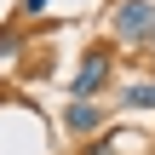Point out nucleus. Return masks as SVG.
Returning <instances> with one entry per match:
<instances>
[{
    "instance_id": "obj_1",
    "label": "nucleus",
    "mask_w": 155,
    "mask_h": 155,
    "mask_svg": "<svg viewBox=\"0 0 155 155\" xmlns=\"http://www.w3.org/2000/svg\"><path fill=\"white\" fill-rule=\"evenodd\" d=\"M109 29H115V40H127V46H150L155 40V6L150 0H115Z\"/></svg>"
},
{
    "instance_id": "obj_2",
    "label": "nucleus",
    "mask_w": 155,
    "mask_h": 155,
    "mask_svg": "<svg viewBox=\"0 0 155 155\" xmlns=\"http://www.w3.org/2000/svg\"><path fill=\"white\" fill-rule=\"evenodd\" d=\"M109 69H115V63H109V46H92V52L81 58V69H75L69 92H75V98H98V92L109 86Z\"/></svg>"
},
{
    "instance_id": "obj_3",
    "label": "nucleus",
    "mask_w": 155,
    "mask_h": 155,
    "mask_svg": "<svg viewBox=\"0 0 155 155\" xmlns=\"http://www.w3.org/2000/svg\"><path fill=\"white\" fill-rule=\"evenodd\" d=\"M104 109H98V98H75L69 109H63V127L75 132V138H92V132H104Z\"/></svg>"
},
{
    "instance_id": "obj_4",
    "label": "nucleus",
    "mask_w": 155,
    "mask_h": 155,
    "mask_svg": "<svg viewBox=\"0 0 155 155\" xmlns=\"http://www.w3.org/2000/svg\"><path fill=\"white\" fill-rule=\"evenodd\" d=\"M121 109H155V81H132L121 92Z\"/></svg>"
},
{
    "instance_id": "obj_5",
    "label": "nucleus",
    "mask_w": 155,
    "mask_h": 155,
    "mask_svg": "<svg viewBox=\"0 0 155 155\" xmlns=\"http://www.w3.org/2000/svg\"><path fill=\"white\" fill-rule=\"evenodd\" d=\"M23 58V23H6L0 29V63H17Z\"/></svg>"
},
{
    "instance_id": "obj_6",
    "label": "nucleus",
    "mask_w": 155,
    "mask_h": 155,
    "mask_svg": "<svg viewBox=\"0 0 155 155\" xmlns=\"http://www.w3.org/2000/svg\"><path fill=\"white\" fill-rule=\"evenodd\" d=\"M46 6H52V0H23V6H17V17H40Z\"/></svg>"
}]
</instances>
